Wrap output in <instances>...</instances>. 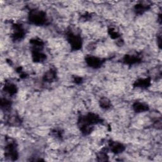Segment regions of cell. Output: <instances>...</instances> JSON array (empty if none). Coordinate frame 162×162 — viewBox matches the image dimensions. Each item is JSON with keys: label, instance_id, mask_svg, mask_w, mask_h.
I'll return each mask as SVG.
<instances>
[{"label": "cell", "instance_id": "8", "mask_svg": "<svg viewBox=\"0 0 162 162\" xmlns=\"http://www.w3.org/2000/svg\"><path fill=\"white\" fill-rule=\"evenodd\" d=\"M150 84V80L148 79H142L137 81L136 82V85L137 87L141 88H146Z\"/></svg>", "mask_w": 162, "mask_h": 162}, {"label": "cell", "instance_id": "3", "mask_svg": "<svg viewBox=\"0 0 162 162\" xmlns=\"http://www.w3.org/2000/svg\"><path fill=\"white\" fill-rule=\"evenodd\" d=\"M86 62L88 63V64L90 67L94 69L100 67L101 66V65L102 64V61L101 59L93 56L88 57L87 59H86Z\"/></svg>", "mask_w": 162, "mask_h": 162}, {"label": "cell", "instance_id": "4", "mask_svg": "<svg viewBox=\"0 0 162 162\" xmlns=\"http://www.w3.org/2000/svg\"><path fill=\"white\" fill-rule=\"evenodd\" d=\"M109 146L112 152L116 154L122 153L125 149L124 146L118 142H111Z\"/></svg>", "mask_w": 162, "mask_h": 162}, {"label": "cell", "instance_id": "9", "mask_svg": "<svg viewBox=\"0 0 162 162\" xmlns=\"http://www.w3.org/2000/svg\"><path fill=\"white\" fill-rule=\"evenodd\" d=\"M100 106L101 108L104 109H109V108H110L111 106V103L110 101L106 98H103L100 101Z\"/></svg>", "mask_w": 162, "mask_h": 162}, {"label": "cell", "instance_id": "1", "mask_svg": "<svg viewBox=\"0 0 162 162\" xmlns=\"http://www.w3.org/2000/svg\"><path fill=\"white\" fill-rule=\"evenodd\" d=\"M29 20L32 24L41 26L45 24L47 22L46 14L39 10H32L29 16Z\"/></svg>", "mask_w": 162, "mask_h": 162}, {"label": "cell", "instance_id": "5", "mask_svg": "<svg viewBox=\"0 0 162 162\" xmlns=\"http://www.w3.org/2000/svg\"><path fill=\"white\" fill-rule=\"evenodd\" d=\"M133 107H134V110L138 113L144 112H146L148 110V106L146 105H145L143 103H141V102L136 103L134 105Z\"/></svg>", "mask_w": 162, "mask_h": 162}, {"label": "cell", "instance_id": "7", "mask_svg": "<svg viewBox=\"0 0 162 162\" xmlns=\"http://www.w3.org/2000/svg\"><path fill=\"white\" fill-rule=\"evenodd\" d=\"M5 91L6 93L9 94L10 95H13L16 93L17 92V88L15 87V85L12 84H6L5 86Z\"/></svg>", "mask_w": 162, "mask_h": 162}, {"label": "cell", "instance_id": "6", "mask_svg": "<svg viewBox=\"0 0 162 162\" xmlns=\"http://www.w3.org/2000/svg\"><path fill=\"white\" fill-rule=\"evenodd\" d=\"M56 72L53 69H50L45 73L44 75V79L46 82H51L56 78Z\"/></svg>", "mask_w": 162, "mask_h": 162}, {"label": "cell", "instance_id": "2", "mask_svg": "<svg viewBox=\"0 0 162 162\" xmlns=\"http://www.w3.org/2000/svg\"><path fill=\"white\" fill-rule=\"evenodd\" d=\"M68 42L73 50H77L81 48L82 47V40L81 38L77 35L74 34L73 32H71L67 34Z\"/></svg>", "mask_w": 162, "mask_h": 162}]
</instances>
